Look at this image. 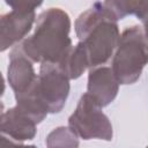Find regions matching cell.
Masks as SVG:
<instances>
[{
  "mask_svg": "<svg viewBox=\"0 0 148 148\" xmlns=\"http://www.w3.org/2000/svg\"><path fill=\"white\" fill-rule=\"evenodd\" d=\"M69 31L68 14L60 8H49L38 15L34 34L18 47L32 62L59 64L73 46Z\"/></svg>",
  "mask_w": 148,
  "mask_h": 148,
  "instance_id": "obj_1",
  "label": "cell"
},
{
  "mask_svg": "<svg viewBox=\"0 0 148 148\" xmlns=\"http://www.w3.org/2000/svg\"><path fill=\"white\" fill-rule=\"evenodd\" d=\"M58 65L61 67V69L65 72L69 80H75L80 77L83 72L89 68L88 58L82 43L79 42L75 46H72V49Z\"/></svg>",
  "mask_w": 148,
  "mask_h": 148,
  "instance_id": "obj_10",
  "label": "cell"
},
{
  "mask_svg": "<svg viewBox=\"0 0 148 148\" xmlns=\"http://www.w3.org/2000/svg\"><path fill=\"white\" fill-rule=\"evenodd\" d=\"M119 82L111 67L99 66L91 68L88 74L87 94H89L102 108L108 106L117 97Z\"/></svg>",
  "mask_w": 148,
  "mask_h": 148,
  "instance_id": "obj_8",
  "label": "cell"
},
{
  "mask_svg": "<svg viewBox=\"0 0 148 148\" xmlns=\"http://www.w3.org/2000/svg\"><path fill=\"white\" fill-rule=\"evenodd\" d=\"M22 146L23 145L13 139H7L5 135L1 136V148H22Z\"/></svg>",
  "mask_w": 148,
  "mask_h": 148,
  "instance_id": "obj_12",
  "label": "cell"
},
{
  "mask_svg": "<svg viewBox=\"0 0 148 148\" xmlns=\"http://www.w3.org/2000/svg\"><path fill=\"white\" fill-rule=\"evenodd\" d=\"M36 123L16 105L1 113L0 130L2 135L17 142L32 140L37 133Z\"/></svg>",
  "mask_w": 148,
  "mask_h": 148,
  "instance_id": "obj_9",
  "label": "cell"
},
{
  "mask_svg": "<svg viewBox=\"0 0 148 148\" xmlns=\"http://www.w3.org/2000/svg\"><path fill=\"white\" fill-rule=\"evenodd\" d=\"M69 79L58 64H40L32 91L49 113L62 110L69 95Z\"/></svg>",
  "mask_w": 148,
  "mask_h": 148,
  "instance_id": "obj_5",
  "label": "cell"
},
{
  "mask_svg": "<svg viewBox=\"0 0 148 148\" xmlns=\"http://www.w3.org/2000/svg\"><path fill=\"white\" fill-rule=\"evenodd\" d=\"M7 80L15 96L25 92L37 80V74L34 69L32 61L23 54L18 45H16L9 53Z\"/></svg>",
  "mask_w": 148,
  "mask_h": 148,
  "instance_id": "obj_7",
  "label": "cell"
},
{
  "mask_svg": "<svg viewBox=\"0 0 148 148\" xmlns=\"http://www.w3.org/2000/svg\"><path fill=\"white\" fill-rule=\"evenodd\" d=\"M22 148H37V147H36V146H34V145H30V146H24V145H23V146H22Z\"/></svg>",
  "mask_w": 148,
  "mask_h": 148,
  "instance_id": "obj_14",
  "label": "cell"
},
{
  "mask_svg": "<svg viewBox=\"0 0 148 148\" xmlns=\"http://www.w3.org/2000/svg\"><path fill=\"white\" fill-rule=\"evenodd\" d=\"M148 65V39L139 25L127 27L120 35L111 69L119 84L135 83Z\"/></svg>",
  "mask_w": 148,
  "mask_h": 148,
  "instance_id": "obj_3",
  "label": "cell"
},
{
  "mask_svg": "<svg viewBox=\"0 0 148 148\" xmlns=\"http://www.w3.org/2000/svg\"><path fill=\"white\" fill-rule=\"evenodd\" d=\"M46 148H79V136L67 126L52 130L45 139Z\"/></svg>",
  "mask_w": 148,
  "mask_h": 148,
  "instance_id": "obj_11",
  "label": "cell"
},
{
  "mask_svg": "<svg viewBox=\"0 0 148 148\" xmlns=\"http://www.w3.org/2000/svg\"><path fill=\"white\" fill-rule=\"evenodd\" d=\"M68 127L81 139H101L111 141L113 130L108 116L102 111V106L89 95L83 94L68 118Z\"/></svg>",
  "mask_w": 148,
  "mask_h": 148,
  "instance_id": "obj_4",
  "label": "cell"
},
{
  "mask_svg": "<svg viewBox=\"0 0 148 148\" xmlns=\"http://www.w3.org/2000/svg\"><path fill=\"white\" fill-rule=\"evenodd\" d=\"M6 3L12 9L0 17L1 51L16 46L18 42L25 39L36 18L35 9L42 5L31 1H6Z\"/></svg>",
  "mask_w": 148,
  "mask_h": 148,
  "instance_id": "obj_6",
  "label": "cell"
},
{
  "mask_svg": "<svg viewBox=\"0 0 148 148\" xmlns=\"http://www.w3.org/2000/svg\"><path fill=\"white\" fill-rule=\"evenodd\" d=\"M141 22H142V24H143V32H145V35H146V37H147V39H148V14L141 20Z\"/></svg>",
  "mask_w": 148,
  "mask_h": 148,
  "instance_id": "obj_13",
  "label": "cell"
},
{
  "mask_svg": "<svg viewBox=\"0 0 148 148\" xmlns=\"http://www.w3.org/2000/svg\"><path fill=\"white\" fill-rule=\"evenodd\" d=\"M146 148H148V146H147V147H146Z\"/></svg>",
  "mask_w": 148,
  "mask_h": 148,
  "instance_id": "obj_15",
  "label": "cell"
},
{
  "mask_svg": "<svg viewBox=\"0 0 148 148\" xmlns=\"http://www.w3.org/2000/svg\"><path fill=\"white\" fill-rule=\"evenodd\" d=\"M117 22L104 1L94 2L76 18L75 34L84 47L90 69L104 65L113 56L120 38Z\"/></svg>",
  "mask_w": 148,
  "mask_h": 148,
  "instance_id": "obj_2",
  "label": "cell"
}]
</instances>
